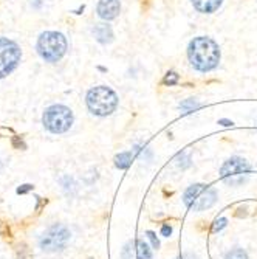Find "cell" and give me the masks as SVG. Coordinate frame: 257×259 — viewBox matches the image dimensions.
Listing matches in <instances>:
<instances>
[{
  "instance_id": "24",
  "label": "cell",
  "mask_w": 257,
  "mask_h": 259,
  "mask_svg": "<svg viewBox=\"0 0 257 259\" xmlns=\"http://www.w3.org/2000/svg\"><path fill=\"white\" fill-rule=\"evenodd\" d=\"M175 259H197V258L194 255H191V253H186V255L180 256V258H175Z\"/></svg>"
},
{
  "instance_id": "25",
  "label": "cell",
  "mask_w": 257,
  "mask_h": 259,
  "mask_svg": "<svg viewBox=\"0 0 257 259\" xmlns=\"http://www.w3.org/2000/svg\"><path fill=\"white\" fill-rule=\"evenodd\" d=\"M2 166H3V163H2V158H0V169H2Z\"/></svg>"
},
{
  "instance_id": "10",
  "label": "cell",
  "mask_w": 257,
  "mask_h": 259,
  "mask_svg": "<svg viewBox=\"0 0 257 259\" xmlns=\"http://www.w3.org/2000/svg\"><path fill=\"white\" fill-rule=\"evenodd\" d=\"M119 11H121L119 0H99V3L96 6V13L102 20L116 19Z\"/></svg>"
},
{
  "instance_id": "23",
  "label": "cell",
  "mask_w": 257,
  "mask_h": 259,
  "mask_svg": "<svg viewBox=\"0 0 257 259\" xmlns=\"http://www.w3.org/2000/svg\"><path fill=\"white\" fill-rule=\"evenodd\" d=\"M219 124H221V126H225V128H229V126H233V121H229V120H219Z\"/></svg>"
},
{
  "instance_id": "17",
  "label": "cell",
  "mask_w": 257,
  "mask_h": 259,
  "mask_svg": "<svg viewBox=\"0 0 257 259\" xmlns=\"http://www.w3.org/2000/svg\"><path fill=\"white\" fill-rule=\"evenodd\" d=\"M178 81H180V76L175 72H167L165 79H163V84L165 86H175V84H178Z\"/></svg>"
},
{
  "instance_id": "4",
  "label": "cell",
  "mask_w": 257,
  "mask_h": 259,
  "mask_svg": "<svg viewBox=\"0 0 257 259\" xmlns=\"http://www.w3.org/2000/svg\"><path fill=\"white\" fill-rule=\"evenodd\" d=\"M217 202L216 189L203 185V183H195L191 185L183 194V204L192 211H206Z\"/></svg>"
},
{
  "instance_id": "15",
  "label": "cell",
  "mask_w": 257,
  "mask_h": 259,
  "mask_svg": "<svg viewBox=\"0 0 257 259\" xmlns=\"http://www.w3.org/2000/svg\"><path fill=\"white\" fill-rule=\"evenodd\" d=\"M225 259H248V253L242 248H234L226 253Z\"/></svg>"
},
{
  "instance_id": "21",
  "label": "cell",
  "mask_w": 257,
  "mask_h": 259,
  "mask_svg": "<svg viewBox=\"0 0 257 259\" xmlns=\"http://www.w3.org/2000/svg\"><path fill=\"white\" fill-rule=\"evenodd\" d=\"M161 235L165 236V238H169L170 235H172V227H170V225H163V228H161Z\"/></svg>"
},
{
  "instance_id": "18",
  "label": "cell",
  "mask_w": 257,
  "mask_h": 259,
  "mask_svg": "<svg viewBox=\"0 0 257 259\" xmlns=\"http://www.w3.org/2000/svg\"><path fill=\"white\" fill-rule=\"evenodd\" d=\"M226 225H228V219H226V217H220V219H217L216 222H214L212 231H214V233H219V231L223 230Z\"/></svg>"
},
{
  "instance_id": "19",
  "label": "cell",
  "mask_w": 257,
  "mask_h": 259,
  "mask_svg": "<svg viewBox=\"0 0 257 259\" xmlns=\"http://www.w3.org/2000/svg\"><path fill=\"white\" fill-rule=\"evenodd\" d=\"M146 236L149 238L150 244H152V248H155V250L160 248V240H158V238H157L155 233H153V231H146Z\"/></svg>"
},
{
  "instance_id": "2",
  "label": "cell",
  "mask_w": 257,
  "mask_h": 259,
  "mask_svg": "<svg viewBox=\"0 0 257 259\" xmlns=\"http://www.w3.org/2000/svg\"><path fill=\"white\" fill-rule=\"evenodd\" d=\"M89 111L96 116L112 115L118 107V95L107 86H98L89 90L85 96Z\"/></svg>"
},
{
  "instance_id": "22",
  "label": "cell",
  "mask_w": 257,
  "mask_h": 259,
  "mask_svg": "<svg viewBox=\"0 0 257 259\" xmlns=\"http://www.w3.org/2000/svg\"><path fill=\"white\" fill-rule=\"evenodd\" d=\"M34 186L33 185H22L20 188H17V194H25V193H28V191H31Z\"/></svg>"
},
{
  "instance_id": "14",
  "label": "cell",
  "mask_w": 257,
  "mask_h": 259,
  "mask_svg": "<svg viewBox=\"0 0 257 259\" xmlns=\"http://www.w3.org/2000/svg\"><path fill=\"white\" fill-rule=\"evenodd\" d=\"M200 103L197 101V99L194 98H189V99H184V101L180 104V109H182V113H191L194 111H197V109H200Z\"/></svg>"
},
{
  "instance_id": "5",
  "label": "cell",
  "mask_w": 257,
  "mask_h": 259,
  "mask_svg": "<svg viewBox=\"0 0 257 259\" xmlns=\"http://www.w3.org/2000/svg\"><path fill=\"white\" fill-rule=\"evenodd\" d=\"M251 174V166L242 157H231L221 165L220 179L229 186H240Z\"/></svg>"
},
{
  "instance_id": "6",
  "label": "cell",
  "mask_w": 257,
  "mask_h": 259,
  "mask_svg": "<svg viewBox=\"0 0 257 259\" xmlns=\"http://www.w3.org/2000/svg\"><path fill=\"white\" fill-rule=\"evenodd\" d=\"M42 123H44L45 129L51 133H64L72 128L73 112L62 104L50 106L44 112Z\"/></svg>"
},
{
  "instance_id": "11",
  "label": "cell",
  "mask_w": 257,
  "mask_h": 259,
  "mask_svg": "<svg viewBox=\"0 0 257 259\" xmlns=\"http://www.w3.org/2000/svg\"><path fill=\"white\" fill-rule=\"evenodd\" d=\"M191 2L199 13L211 14V13L219 10V8L221 6V3H223V0H191Z\"/></svg>"
},
{
  "instance_id": "3",
  "label": "cell",
  "mask_w": 257,
  "mask_h": 259,
  "mask_svg": "<svg viewBox=\"0 0 257 259\" xmlns=\"http://www.w3.org/2000/svg\"><path fill=\"white\" fill-rule=\"evenodd\" d=\"M37 53L47 62L61 61L67 53V39L62 33L45 31L37 39Z\"/></svg>"
},
{
  "instance_id": "16",
  "label": "cell",
  "mask_w": 257,
  "mask_h": 259,
  "mask_svg": "<svg viewBox=\"0 0 257 259\" xmlns=\"http://www.w3.org/2000/svg\"><path fill=\"white\" fill-rule=\"evenodd\" d=\"M177 165H178V166H180V168H182V169L189 168V166H191V157L187 155L186 152L178 154V155H177Z\"/></svg>"
},
{
  "instance_id": "7",
  "label": "cell",
  "mask_w": 257,
  "mask_h": 259,
  "mask_svg": "<svg viewBox=\"0 0 257 259\" xmlns=\"http://www.w3.org/2000/svg\"><path fill=\"white\" fill-rule=\"evenodd\" d=\"M70 230L62 223H55L50 228L44 231V235L39 239L40 248L47 253H55L61 252L67 247V244L70 242Z\"/></svg>"
},
{
  "instance_id": "12",
  "label": "cell",
  "mask_w": 257,
  "mask_h": 259,
  "mask_svg": "<svg viewBox=\"0 0 257 259\" xmlns=\"http://www.w3.org/2000/svg\"><path fill=\"white\" fill-rule=\"evenodd\" d=\"M93 35H95L96 40L99 44H110L113 40V31L107 23H98L93 28Z\"/></svg>"
},
{
  "instance_id": "8",
  "label": "cell",
  "mask_w": 257,
  "mask_h": 259,
  "mask_svg": "<svg viewBox=\"0 0 257 259\" xmlns=\"http://www.w3.org/2000/svg\"><path fill=\"white\" fill-rule=\"evenodd\" d=\"M22 52L14 40L0 37V79L6 78L20 62Z\"/></svg>"
},
{
  "instance_id": "1",
  "label": "cell",
  "mask_w": 257,
  "mask_h": 259,
  "mask_svg": "<svg viewBox=\"0 0 257 259\" xmlns=\"http://www.w3.org/2000/svg\"><path fill=\"white\" fill-rule=\"evenodd\" d=\"M187 57L195 70L211 72L220 62V48L216 40L206 36L194 37L187 47Z\"/></svg>"
},
{
  "instance_id": "9",
  "label": "cell",
  "mask_w": 257,
  "mask_h": 259,
  "mask_svg": "<svg viewBox=\"0 0 257 259\" xmlns=\"http://www.w3.org/2000/svg\"><path fill=\"white\" fill-rule=\"evenodd\" d=\"M123 259H152V250L141 239L127 242L121 252Z\"/></svg>"
},
{
  "instance_id": "13",
  "label": "cell",
  "mask_w": 257,
  "mask_h": 259,
  "mask_svg": "<svg viewBox=\"0 0 257 259\" xmlns=\"http://www.w3.org/2000/svg\"><path fill=\"white\" fill-rule=\"evenodd\" d=\"M133 151H127V152H121L115 157V165L119 169H127L130 166L132 160H133Z\"/></svg>"
},
{
  "instance_id": "20",
  "label": "cell",
  "mask_w": 257,
  "mask_h": 259,
  "mask_svg": "<svg viewBox=\"0 0 257 259\" xmlns=\"http://www.w3.org/2000/svg\"><path fill=\"white\" fill-rule=\"evenodd\" d=\"M13 146H14L16 149H20V148L25 149V148H27V145H25L19 137H13Z\"/></svg>"
}]
</instances>
